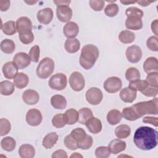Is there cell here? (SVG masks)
Masks as SVG:
<instances>
[{"mask_svg": "<svg viewBox=\"0 0 158 158\" xmlns=\"http://www.w3.org/2000/svg\"><path fill=\"white\" fill-rule=\"evenodd\" d=\"M85 97L87 102L89 104L96 106L100 104L102 101L103 94L99 88L92 87L87 90Z\"/></svg>", "mask_w": 158, "mask_h": 158, "instance_id": "obj_7", "label": "cell"}, {"mask_svg": "<svg viewBox=\"0 0 158 158\" xmlns=\"http://www.w3.org/2000/svg\"><path fill=\"white\" fill-rule=\"evenodd\" d=\"M1 30L6 35H13L17 32L16 22L13 20H9L1 25Z\"/></svg>", "mask_w": 158, "mask_h": 158, "instance_id": "obj_36", "label": "cell"}, {"mask_svg": "<svg viewBox=\"0 0 158 158\" xmlns=\"http://www.w3.org/2000/svg\"><path fill=\"white\" fill-rule=\"evenodd\" d=\"M1 51L6 54H12L15 49V43L10 39H4L1 42Z\"/></svg>", "mask_w": 158, "mask_h": 158, "instance_id": "obj_35", "label": "cell"}, {"mask_svg": "<svg viewBox=\"0 0 158 158\" xmlns=\"http://www.w3.org/2000/svg\"><path fill=\"white\" fill-rule=\"evenodd\" d=\"M135 34L130 30H122L118 35L119 41L123 44L131 43L135 41Z\"/></svg>", "mask_w": 158, "mask_h": 158, "instance_id": "obj_31", "label": "cell"}, {"mask_svg": "<svg viewBox=\"0 0 158 158\" xmlns=\"http://www.w3.org/2000/svg\"><path fill=\"white\" fill-rule=\"evenodd\" d=\"M157 76H158V72H153V73H148L146 78V81L148 83V85L158 87Z\"/></svg>", "mask_w": 158, "mask_h": 158, "instance_id": "obj_52", "label": "cell"}, {"mask_svg": "<svg viewBox=\"0 0 158 158\" xmlns=\"http://www.w3.org/2000/svg\"><path fill=\"white\" fill-rule=\"evenodd\" d=\"M99 56V51L97 46L94 44H86L81 51L79 58L80 65L86 70L91 69Z\"/></svg>", "mask_w": 158, "mask_h": 158, "instance_id": "obj_2", "label": "cell"}, {"mask_svg": "<svg viewBox=\"0 0 158 158\" xmlns=\"http://www.w3.org/2000/svg\"><path fill=\"white\" fill-rule=\"evenodd\" d=\"M19 155L22 158H33L35 155V149L29 144H23L19 149Z\"/></svg>", "mask_w": 158, "mask_h": 158, "instance_id": "obj_24", "label": "cell"}, {"mask_svg": "<svg viewBox=\"0 0 158 158\" xmlns=\"http://www.w3.org/2000/svg\"><path fill=\"white\" fill-rule=\"evenodd\" d=\"M72 10L69 6H57L56 15L57 19L62 22H69L72 17Z\"/></svg>", "mask_w": 158, "mask_h": 158, "instance_id": "obj_12", "label": "cell"}, {"mask_svg": "<svg viewBox=\"0 0 158 158\" xmlns=\"http://www.w3.org/2000/svg\"><path fill=\"white\" fill-rule=\"evenodd\" d=\"M156 36H150L146 41V46L148 48L152 51L157 52L158 51V41Z\"/></svg>", "mask_w": 158, "mask_h": 158, "instance_id": "obj_49", "label": "cell"}, {"mask_svg": "<svg viewBox=\"0 0 158 158\" xmlns=\"http://www.w3.org/2000/svg\"><path fill=\"white\" fill-rule=\"evenodd\" d=\"M51 157L52 158H67L68 156L66 151H65L63 149H59L54 151L52 153Z\"/></svg>", "mask_w": 158, "mask_h": 158, "instance_id": "obj_55", "label": "cell"}, {"mask_svg": "<svg viewBox=\"0 0 158 158\" xmlns=\"http://www.w3.org/2000/svg\"><path fill=\"white\" fill-rule=\"evenodd\" d=\"M106 118L107 122L110 125H115L121 121L122 114L118 109H112L108 112Z\"/></svg>", "mask_w": 158, "mask_h": 158, "instance_id": "obj_28", "label": "cell"}, {"mask_svg": "<svg viewBox=\"0 0 158 158\" xmlns=\"http://www.w3.org/2000/svg\"><path fill=\"white\" fill-rule=\"evenodd\" d=\"M36 2L37 1H25V2H26V3H27V4H30V5H33V4H35Z\"/></svg>", "mask_w": 158, "mask_h": 158, "instance_id": "obj_62", "label": "cell"}, {"mask_svg": "<svg viewBox=\"0 0 158 158\" xmlns=\"http://www.w3.org/2000/svg\"><path fill=\"white\" fill-rule=\"evenodd\" d=\"M95 156L97 158H107L111 154L109 149L107 146H99L95 150Z\"/></svg>", "mask_w": 158, "mask_h": 158, "instance_id": "obj_45", "label": "cell"}, {"mask_svg": "<svg viewBox=\"0 0 158 158\" xmlns=\"http://www.w3.org/2000/svg\"><path fill=\"white\" fill-rule=\"evenodd\" d=\"M125 14L127 17L138 16L142 18L144 15V12L141 9L136 7H130L126 9Z\"/></svg>", "mask_w": 158, "mask_h": 158, "instance_id": "obj_50", "label": "cell"}, {"mask_svg": "<svg viewBox=\"0 0 158 158\" xmlns=\"http://www.w3.org/2000/svg\"><path fill=\"white\" fill-rule=\"evenodd\" d=\"M67 84V78L65 74L62 73H57L53 75L48 81L49 86L57 91H62L64 89Z\"/></svg>", "mask_w": 158, "mask_h": 158, "instance_id": "obj_5", "label": "cell"}, {"mask_svg": "<svg viewBox=\"0 0 158 158\" xmlns=\"http://www.w3.org/2000/svg\"><path fill=\"white\" fill-rule=\"evenodd\" d=\"M155 1H137L136 2H137L138 4H139L140 6H141L146 7V6H149L151 3L154 2H155Z\"/></svg>", "mask_w": 158, "mask_h": 158, "instance_id": "obj_59", "label": "cell"}, {"mask_svg": "<svg viewBox=\"0 0 158 158\" xmlns=\"http://www.w3.org/2000/svg\"><path fill=\"white\" fill-rule=\"evenodd\" d=\"M120 2L122 4H125V5H128V4H131L136 3V1H127V0H124V1H120Z\"/></svg>", "mask_w": 158, "mask_h": 158, "instance_id": "obj_60", "label": "cell"}, {"mask_svg": "<svg viewBox=\"0 0 158 158\" xmlns=\"http://www.w3.org/2000/svg\"><path fill=\"white\" fill-rule=\"evenodd\" d=\"M125 55L127 60L130 62L137 63L142 57V51L139 46L137 45H131L127 48Z\"/></svg>", "mask_w": 158, "mask_h": 158, "instance_id": "obj_10", "label": "cell"}, {"mask_svg": "<svg viewBox=\"0 0 158 158\" xmlns=\"http://www.w3.org/2000/svg\"><path fill=\"white\" fill-rule=\"evenodd\" d=\"M133 108L140 117L144 115L158 114V100L157 98L147 101L137 102L132 106Z\"/></svg>", "mask_w": 158, "mask_h": 158, "instance_id": "obj_3", "label": "cell"}, {"mask_svg": "<svg viewBox=\"0 0 158 158\" xmlns=\"http://www.w3.org/2000/svg\"><path fill=\"white\" fill-rule=\"evenodd\" d=\"M71 158L72 157H74V158H78V157H81L82 158L83 157V156L80 154H79L78 152H74L70 156Z\"/></svg>", "mask_w": 158, "mask_h": 158, "instance_id": "obj_61", "label": "cell"}, {"mask_svg": "<svg viewBox=\"0 0 158 158\" xmlns=\"http://www.w3.org/2000/svg\"><path fill=\"white\" fill-rule=\"evenodd\" d=\"M22 99L28 105H34L39 101L40 96L36 91L28 89L23 93Z\"/></svg>", "mask_w": 158, "mask_h": 158, "instance_id": "obj_14", "label": "cell"}, {"mask_svg": "<svg viewBox=\"0 0 158 158\" xmlns=\"http://www.w3.org/2000/svg\"><path fill=\"white\" fill-rule=\"evenodd\" d=\"M71 136L76 141L77 144L81 142L86 137V133L84 129L82 128H76L72 130L70 134Z\"/></svg>", "mask_w": 158, "mask_h": 158, "instance_id": "obj_39", "label": "cell"}, {"mask_svg": "<svg viewBox=\"0 0 158 158\" xmlns=\"http://www.w3.org/2000/svg\"><path fill=\"white\" fill-rule=\"evenodd\" d=\"M127 147L126 142L120 139H114L109 143L108 148L113 154H117L125 150Z\"/></svg>", "mask_w": 158, "mask_h": 158, "instance_id": "obj_19", "label": "cell"}, {"mask_svg": "<svg viewBox=\"0 0 158 158\" xmlns=\"http://www.w3.org/2000/svg\"><path fill=\"white\" fill-rule=\"evenodd\" d=\"M64 145L65 146V147L70 150L74 151V150H76L78 149L77 143L71 136L70 135H68L64 138Z\"/></svg>", "mask_w": 158, "mask_h": 158, "instance_id": "obj_46", "label": "cell"}, {"mask_svg": "<svg viewBox=\"0 0 158 158\" xmlns=\"http://www.w3.org/2000/svg\"><path fill=\"white\" fill-rule=\"evenodd\" d=\"M40 54V49L38 45H35L31 47L28 52V55L31 59V60L33 62H38L39 61Z\"/></svg>", "mask_w": 158, "mask_h": 158, "instance_id": "obj_47", "label": "cell"}, {"mask_svg": "<svg viewBox=\"0 0 158 158\" xmlns=\"http://www.w3.org/2000/svg\"><path fill=\"white\" fill-rule=\"evenodd\" d=\"M18 67L13 62H6L2 68V71L5 78L7 79H12L18 73Z\"/></svg>", "mask_w": 158, "mask_h": 158, "instance_id": "obj_15", "label": "cell"}, {"mask_svg": "<svg viewBox=\"0 0 158 158\" xmlns=\"http://www.w3.org/2000/svg\"><path fill=\"white\" fill-rule=\"evenodd\" d=\"M11 130L10 122L5 118L0 119V136H3L7 135Z\"/></svg>", "mask_w": 158, "mask_h": 158, "instance_id": "obj_43", "label": "cell"}, {"mask_svg": "<svg viewBox=\"0 0 158 158\" xmlns=\"http://www.w3.org/2000/svg\"><path fill=\"white\" fill-rule=\"evenodd\" d=\"M69 82L71 88L77 92L81 91L85 86V80L83 75L77 71L70 74Z\"/></svg>", "mask_w": 158, "mask_h": 158, "instance_id": "obj_6", "label": "cell"}, {"mask_svg": "<svg viewBox=\"0 0 158 158\" xmlns=\"http://www.w3.org/2000/svg\"><path fill=\"white\" fill-rule=\"evenodd\" d=\"M148 86V84L146 81V80L138 79L130 81L128 88L135 91H141L144 89Z\"/></svg>", "mask_w": 158, "mask_h": 158, "instance_id": "obj_38", "label": "cell"}, {"mask_svg": "<svg viewBox=\"0 0 158 158\" xmlns=\"http://www.w3.org/2000/svg\"><path fill=\"white\" fill-rule=\"evenodd\" d=\"M93 143V139L92 136L90 135H86V137L81 142L77 144L78 148H80L82 150H87L91 148Z\"/></svg>", "mask_w": 158, "mask_h": 158, "instance_id": "obj_48", "label": "cell"}, {"mask_svg": "<svg viewBox=\"0 0 158 158\" xmlns=\"http://www.w3.org/2000/svg\"><path fill=\"white\" fill-rule=\"evenodd\" d=\"M78 122L82 124L85 125L86 122L93 117V114L92 110L88 107H83L80 109L78 111Z\"/></svg>", "mask_w": 158, "mask_h": 158, "instance_id": "obj_32", "label": "cell"}, {"mask_svg": "<svg viewBox=\"0 0 158 158\" xmlns=\"http://www.w3.org/2000/svg\"><path fill=\"white\" fill-rule=\"evenodd\" d=\"M38 21L44 25L49 24L53 18V11L51 8L46 7L38 11L37 12Z\"/></svg>", "mask_w": 158, "mask_h": 158, "instance_id": "obj_13", "label": "cell"}, {"mask_svg": "<svg viewBox=\"0 0 158 158\" xmlns=\"http://www.w3.org/2000/svg\"><path fill=\"white\" fill-rule=\"evenodd\" d=\"M59 136L56 132L48 133L43 139L42 145L46 149H51L57 143Z\"/></svg>", "mask_w": 158, "mask_h": 158, "instance_id": "obj_25", "label": "cell"}, {"mask_svg": "<svg viewBox=\"0 0 158 158\" xmlns=\"http://www.w3.org/2000/svg\"><path fill=\"white\" fill-rule=\"evenodd\" d=\"M16 28L19 33L27 31H31L32 22L27 17H20L16 21Z\"/></svg>", "mask_w": 158, "mask_h": 158, "instance_id": "obj_16", "label": "cell"}, {"mask_svg": "<svg viewBox=\"0 0 158 158\" xmlns=\"http://www.w3.org/2000/svg\"><path fill=\"white\" fill-rule=\"evenodd\" d=\"M133 142L139 149L143 151L151 150L157 145V131L149 127H140L135 132Z\"/></svg>", "mask_w": 158, "mask_h": 158, "instance_id": "obj_1", "label": "cell"}, {"mask_svg": "<svg viewBox=\"0 0 158 158\" xmlns=\"http://www.w3.org/2000/svg\"><path fill=\"white\" fill-rule=\"evenodd\" d=\"M158 118L157 117H151V116H146L144 117L142 121L144 123H149L151 124L152 125H154V127H157L158 126Z\"/></svg>", "mask_w": 158, "mask_h": 158, "instance_id": "obj_54", "label": "cell"}, {"mask_svg": "<svg viewBox=\"0 0 158 158\" xmlns=\"http://www.w3.org/2000/svg\"><path fill=\"white\" fill-rule=\"evenodd\" d=\"M136 91H133L128 87L122 89L120 91V98L122 101L127 103L133 102L136 98Z\"/></svg>", "mask_w": 158, "mask_h": 158, "instance_id": "obj_22", "label": "cell"}, {"mask_svg": "<svg viewBox=\"0 0 158 158\" xmlns=\"http://www.w3.org/2000/svg\"><path fill=\"white\" fill-rule=\"evenodd\" d=\"M142 18L138 16L127 17L125 20V27L128 30H138L143 28Z\"/></svg>", "mask_w": 158, "mask_h": 158, "instance_id": "obj_18", "label": "cell"}, {"mask_svg": "<svg viewBox=\"0 0 158 158\" xmlns=\"http://www.w3.org/2000/svg\"><path fill=\"white\" fill-rule=\"evenodd\" d=\"M52 106L56 109H64L67 106V100L65 98L60 94H55L51 98Z\"/></svg>", "mask_w": 158, "mask_h": 158, "instance_id": "obj_27", "label": "cell"}, {"mask_svg": "<svg viewBox=\"0 0 158 158\" xmlns=\"http://www.w3.org/2000/svg\"><path fill=\"white\" fill-rule=\"evenodd\" d=\"M143 69L146 73L158 72V60L155 57H148L143 63Z\"/></svg>", "mask_w": 158, "mask_h": 158, "instance_id": "obj_21", "label": "cell"}, {"mask_svg": "<svg viewBox=\"0 0 158 158\" xmlns=\"http://www.w3.org/2000/svg\"><path fill=\"white\" fill-rule=\"evenodd\" d=\"M130 127L126 124L119 125L115 130V135L118 139H125L130 135Z\"/></svg>", "mask_w": 158, "mask_h": 158, "instance_id": "obj_29", "label": "cell"}, {"mask_svg": "<svg viewBox=\"0 0 158 158\" xmlns=\"http://www.w3.org/2000/svg\"><path fill=\"white\" fill-rule=\"evenodd\" d=\"M141 92L143 95L147 97H156L158 94V87L148 85Z\"/></svg>", "mask_w": 158, "mask_h": 158, "instance_id": "obj_51", "label": "cell"}, {"mask_svg": "<svg viewBox=\"0 0 158 158\" xmlns=\"http://www.w3.org/2000/svg\"><path fill=\"white\" fill-rule=\"evenodd\" d=\"M65 51L70 54L75 53L78 51L80 48V42L75 38H67L64 43Z\"/></svg>", "mask_w": 158, "mask_h": 158, "instance_id": "obj_23", "label": "cell"}, {"mask_svg": "<svg viewBox=\"0 0 158 158\" xmlns=\"http://www.w3.org/2000/svg\"><path fill=\"white\" fill-rule=\"evenodd\" d=\"M14 84L8 80L2 81L0 83V93L4 96L11 95L14 91Z\"/></svg>", "mask_w": 158, "mask_h": 158, "instance_id": "obj_33", "label": "cell"}, {"mask_svg": "<svg viewBox=\"0 0 158 158\" xmlns=\"http://www.w3.org/2000/svg\"><path fill=\"white\" fill-rule=\"evenodd\" d=\"M54 70V62L49 57L43 58L36 68V75L41 79H46L53 73Z\"/></svg>", "mask_w": 158, "mask_h": 158, "instance_id": "obj_4", "label": "cell"}, {"mask_svg": "<svg viewBox=\"0 0 158 158\" xmlns=\"http://www.w3.org/2000/svg\"><path fill=\"white\" fill-rule=\"evenodd\" d=\"M79 32V27L74 22H67L63 27V33L67 38H74Z\"/></svg>", "mask_w": 158, "mask_h": 158, "instance_id": "obj_17", "label": "cell"}, {"mask_svg": "<svg viewBox=\"0 0 158 158\" xmlns=\"http://www.w3.org/2000/svg\"><path fill=\"white\" fill-rule=\"evenodd\" d=\"M31 61L29 55L23 52H19L15 54L12 60L19 69H23L27 67L30 64Z\"/></svg>", "mask_w": 158, "mask_h": 158, "instance_id": "obj_11", "label": "cell"}, {"mask_svg": "<svg viewBox=\"0 0 158 158\" xmlns=\"http://www.w3.org/2000/svg\"><path fill=\"white\" fill-rule=\"evenodd\" d=\"M26 122L31 127H37L42 122L43 116L41 111L37 109H31L26 114Z\"/></svg>", "mask_w": 158, "mask_h": 158, "instance_id": "obj_9", "label": "cell"}, {"mask_svg": "<svg viewBox=\"0 0 158 158\" xmlns=\"http://www.w3.org/2000/svg\"><path fill=\"white\" fill-rule=\"evenodd\" d=\"M88 131L93 134L99 133L102 128L101 121L94 117H92L85 123Z\"/></svg>", "mask_w": 158, "mask_h": 158, "instance_id": "obj_20", "label": "cell"}, {"mask_svg": "<svg viewBox=\"0 0 158 158\" xmlns=\"http://www.w3.org/2000/svg\"><path fill=\"white\" fill-rule=\"evenodd\" d=\"M53 2L57 7L60 6H69L70 3V1H53Z\"/></svg>", "mask_w": 158, "mask_h": 158, "instance_id": "obj_58", "label": "cell"}, {"mask_svg": "<svg viewBox=\"0 0 158 158\" xmlns=\"http://www.w3.org/2000/svg\"><path fill=\"white\" fill-rule=\"evenodd\" d=\"M89 6L94 11H101L103 9L105 2L101 0H91L89 1Z\"/></svg>", "mask_w": 158, "mask_h": 158, "instance_id": "obj_53", "label": "cell"}, {"mask_svg": "<svg viewBox=\"0 0 158 158\" xmlns=\"http://www.w3.org/2000/svg\"><path fill=\"white\" fill-rule=\"evenodd\" d=\"M122 114V117H123L124 118L129 121H135L139 118L138 114L132 106L125 107L124 109H123Z\"/></svg>", "mask_w": 158, "mask_h": 158, "instance_id": "obj_37", "label": "cell"}, {"mask_svg": "<svg viewBox=\"0 0 158 158\" xmlns=\"http://www.w3.org/2000/svg\"><path fill=\"white\" fill-rule=\"evenodd\" d=\"M10 2L9 0H1L0 1V10L2 12L6 11L10 7Z\"/></svg>", "mask_w": 158, "mask_h": 158, "instance_id": "obj_56", "label": "cell"}, {"mask_svg": "<svg viewBox=\"0 0 158 158\" xmlns=\"http://www.w3.org/2000/svg\"><path fill=\"white\" fill-rule=\"evenodd\" d=\"M158 20L157 19H155L154 21L152 22L151 28L152 30V31L156 35V36H157V29H158Z\"/></svg>", "mask_w": 158, "mask_h": 158, "instance_id": "obj_57", "label": "cell"}, {"mask_svg": "<svg viewBox=\"0 0 158 158\" xmlns=\"http://www.w3.org/2000/svg\"><path fill=\"white\" fill-rule=\"evenodd\" d=\"M20 41L25 44L31 43L34 40V35L31 31H27L19 33Z\"/></svg>", "mask_w": 158, "mask_h": 158, "instance_id": "obj_42", "label": "cell"}, {"mask_svg": "<svg viewBox=\"0 0 158 158\" xmlns=\"http://www.w3.org/2000/svg\"><path fill=\"white\" fill-rule=\"evenodd\" d=\"M140 72L138 69L133 67L128 68L125 72V78L127 81H131L140 79Z\"/></svg>", "mask_w": 158, "mask_h": 158, "instance_id": "obj_40", "label": "cell"}, {"mask_svg": "<svg viewBox=\"0 0 158 158\" xmlns=\"http://www.w3.org/2000/svg\"><path fill=\"white\" fill-rule=\"evenodd\" d=\"M51 122L52 126L57 128H62L67 124L64 114L62 113L56 114L52 117Z\"/></svg>", "mask_w": 158, "mask_h": 158, "instance_id": "obj_41", "label": "cell"}, {"mask_svg": "<svg viewBox=\"0 0 158 158\" xmlns=\"http://www.w3.org/2000/svg\"><path fill=\"white\" fill-rule=\"evenodd\" d=\"M13 82L15 87L19 89L25 88L29 82L28 75L23 72L18 73L17 75L13 78Z\"/></svg>", "mask_w": 158, "mask_h": 158, "instance_id": "obj_26", "label": "cell"}, {"mask_svg": "<svg viewBox=\"0 0 158 158\" xmlns=\"http://www.w3.org/2000/svg\"><path fill=\"white\" fill-rule=\"evenodd\" d=\"M119 11V7L115 3H110L106 6L104 9L105 14L110 17H115L117 15Z\"/></svg>", "mask_w": 158, "mask_h": 158, "instance_id": "obj_44", "label": "cell"}, {"mask_svg": "<svg viewBox=\"0 0 158 158\" xmlns=\"http://www.w3.org/2000/svg\"><path fill=\"white\" fill-rule=\"evenodd\" d=\"M122 82L117 77H110L107 78L103 84L104 89L109 93H115L122 88Z\"/></svg>", "mask_w": 158, "mask_h": 158, "instance_id": "obj_8", "label": "cell"}, {"mask_svg": "<svg viewBox=\"0 0 158 158\" xmlns=\"http://www.w3.org/2000/svg\"><path fill=\"white\" fill-rule=\"evenodd\" d=\"M1 146L3 150L7 152H11L16 146V141L12 137L6 136L1 139Z\"/></svg>", "mask_w": 158, "mask_h": 158, "instance_id": "obj_34", "label": "cell"}, {"mask_svg": "<svg viewBox=\"0 0 158 158\" xmlns=\"http://www.w3.org/2000/svg\"><path fill=\"white\" fill-rule=\"evenodd\" d=\"M64 114L67 125H73L78 120V112L73 108L67 109Z\"/></svg>", "mask_w": 158, "mask_h": 158, "instance_id": "obj_30", "label": "cell"}]
</instances>
